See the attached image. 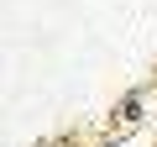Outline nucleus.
<instances>
[{"instance_id": "obj_1", "label": "nucleus", "mask_w": 157, "mask_h": 147, "mask_svg": "<svg viewBox=\"0 0 157 147\" xmlns=\"http://www.w3.org/2000/svg\"><path fill=\"white\" fill-rule=\"evenodd\" d=\"M141 110H147V89H126L121 105H115V121H121V126H136Z\"/></svg>"}, {"instance_id": "obj_2", "label": "nucleus", "mask_w": 157, "mask_h": 147, "mask_svg": "<svg viewBox=\"0 0 157 147\" xmlns=\"http://www.w3.org/2000/svg\"><path fill=\"white\" fill-rule=\"evenodd\" d=\"M100 147H126V142H121V137H110V142H100Z\"/></svg>"}]
</instances>
